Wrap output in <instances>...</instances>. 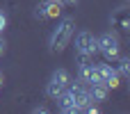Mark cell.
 <instances>
[{"mask_svg": "<svg viewBox=\"0 0 130 114\" xmlns=\"http://www.w3.org/2000/svg\"><path fill=\"white\" fill-rule=\"evenodd\" d=\"M5 27H7V14L0 9V32H5Z\"/></svg>", "mask_w": 130, "mask_h": 114, "instance_id": "cell-13", "label": "cell"}, {"mask_svg": "<svg viewBox=\"0 0 130 114\" xmlns=\"http://www.w3.org/2000/svg\"><path fill=\"white\" fill-rule=\"evenodd\" d=\"M57 103H59V110L66 114H75L78 112V107H75V98H73V94L69 91V89H64L59 96H57Z\"/></svg>", "mask_w": 130, "mask_h": 114, "instance_id": "cell-5", "label": "cell"}, {"mask_svg": "<svg viewBox=\"0 0 130 114\" xmlns=\"http://www.w3.org/2000/svg\"><path fill=\"white\" fill-rule=\"evenodd\" d=\"M96 46H98V53H103L107 62L119 57V39L114 32H105L101 39H96Z\"/></svg>", "mask_w": 130, "mask_h": 114, "instance_id": "cell-2", "label": "cell"}, {"mask_svg": "<svg viewBox=\"0 0 130 114\" xmlns=\"http://www.w3.org/2000/svg\"><path fill=\"white\" fill-rule=\"evenodd\" d=\"M0 87H2V73H0Z\"/></svg>", "mask_w": 130, "mask_h": 114, "instance_id": "cell-17", "label": "cell"}, {"mask_svg": "<svg viewBox=\"0 0 130 114\" xmlns=\"http://www.w3.org/2000/svg\"><path fill=\"white\" fill-rule=\"evenodd\" d=\"M75 53H89V55H96L98 53V46H96V37L87 30L78 32L75 37Z\"/></svg>", "mask_w": 130, "mask_h": 114, "instance_id": "cell-3", "label": "cell"}, {"mask_svg": "<svg viewBox=\"0 0 130 114\" xmlns=\"http://www.w3.org/2000/svg\"><path fill=\"white\" fill-rule=\"evenodd\" d=\"M62 91H64V87H62V85H57V82H53V80L46 85V96H48V98H53V101H57V96H59Z\"/></svg>", "mask_w": 130, "mask_h": 114, "instance_id": "cell-10", "label": "cell"}, {"mask_svg": "<svg viewBox=\"0 0 130 114\" xmlns=\"http://www.w3.org/2000/svg\"><path fill=\"white\" fill-rule=\"evenodd\" d=\"M119 59V64H117V73L121 75V78H128L130 75V59L128 57H117Z\"/></svg>", "mask_w": 130, "mask_h": 114, "instance_id": "cell-11", "label": "cell"}, {"mask_svg": "<svg viewBox=\"0 0 130 114\" xmlns=\"http://www.w3.org/2000/svg\"><path fill=\"white\" fill-rule=\"evenodd\" d=\"M87 94H89L91 103H103L107 98V87L105 85H89L87 87Z\"/></svg>", "mask_w": 130, "mask_h": 114, "instance_id": "cell-6", "label": "cell"}, {"mask_svg": "<svg viewBox=\"0 0 130 114\" xmlns=\"http://www.w3.org/2000/svg\"><path fill=\"white\" fill-rule=\"evenodd\" d=\"M5 48H7V43H5V39L0 37V57H2V53H5Z\"/></svg>", "mask_w": 130, "mask_h": 114, "instance_id": "cell-15", "label": "cell"}, {"mask_svg": "<svg viewBox=\"0 0 130 114\" xmlns=\"http://www.w3.org/2000/svg\"><path fill=\"white\" fill-rule=\"evenodd\" d=\"M112 25H117V27H121V30H128L130 27V16H128V9H117L114 14H112Z\"/></svg>", "mask_w": 130, "mask_h": 114, "instance_id": "cell-7", "label": "cell"}, {"mask_svg": "<svg viewBox=\"0 0 130 114\" xmlns=\"http://www.w3.org/2000/svg\"><path fill=\"white\" fill-rule=\"evenodd\" d=\"M50 80H53V82H57V85H62V87H66V85H69V80H71V75H69L64 69H57V71L50 75Z\"/></svg>", "mask_w": 130, "mask_h": 114, "instance_id": "cell-9", "label": "cell"}, {"mask_svg": "<svg viewBox=\"0 0 130 114\" xmlns=\"http://www.w3.org/2000/svg\"><path fill=\"white\" fill-rule=\"evenodd\" d=\"M34 18H39V21L46 18V2H39V5L34 7Z\"/></svg>", "mask_w": 130, "mask_h": 114, "instance_id": "cell-12", "label": "cell"}, {"mask_svg": "<svg viewBox=\"0 0 130 114\" xmlns=\"http://www.w3.org/2000/svg\"><path fill=\"white\" fill-rule=\"evenodd\" d=\"M48 112V107H43V105H41V107H34V114H46Z\"/></svg>", "mask_w": 130, "mask_h": 114, "instance_id": "cell-14", "label": "cell"}, {"mask_svg": "<svg viewBox=\"0 0 130 114\" xmlns=\"http://www.w3.org/2000/svg\"><path fill=\"white\" fill-rule=\"evenodd\" d=\"M62 2L59 0H46V18H59L62 16Z\"/></svg>", "mask_w": 130, "mask_h": 114, "instance_id": "cell-8", "label": "cell"}, {"mask_svg": "<svg viewBox=\"0 0 130 114\" xmlns=\"http://www.w3.org/2000/svg\"><path fill=\"white\" fill-rule=\"evenodd\" d=\"M59 2H62V5H66V7H73L78 0H59Z\"/></svg>", "mask_w": 130, "mask_h": 114, "instance_id": "cell-16", "label": "cell"}, {"mask_svg": "<svg viewBox=\"0 0 130 114\" xmlns=\"http://www.w3.org/2000/svg\"><path fill=\"white\" fill-rule=\"evenodd\" d=\"M80 80L89 87V85H103L101 80V73L96 69V62H89V64H82L80 66Z\"/></svg>", "mask_w": 130, "mask_h": 114, "instance_id": "cell-4", "label": "cell"}, {"mask_svg": "<svg viewBox=\"0 0 130 114\" xmlns=\"http://www.w3.org/2000/svg\"><path fill=\"white\" fill-rule=\"evenodd\" d=\"M73 32H75V21H73V18H64V21L55 27V32H53V37H50V50H53V53H62V50L71 43Z\"/></svg>", "mask_w": 130, "mask_h": 114, "instance_id": "cell-1", "label": "cell"}]
</instances>
